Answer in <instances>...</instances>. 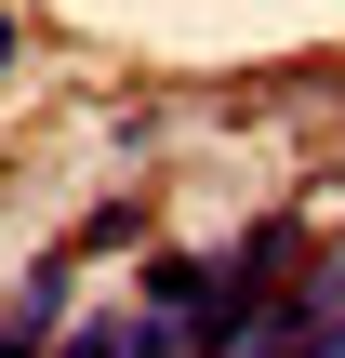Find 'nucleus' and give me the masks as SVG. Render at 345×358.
Returning a JSON list of instances; mask_svg holds the SVG:
<instances>
[{
	"mask_svg": "<svg viewBox=\"0 0 345 358\" xmlns=\"http://www.w3.org/2000/svg\"><path fill=\"white\" fill-rule=\"evenodd\" d=\"M0 358H53V345H27V332H0Z\"/></svg>",
	"mask_w": 345,
	"mask_h": 358,
	"instance_id": "2",
	"label": "nucleus"
},
{
	"mask_svg": "<svg viewBox=\"0 0 345 358\" xmlns=\"http://www.w3.org/2000/svg\"><path fill=\"white\" fill-rule=\"evenodd\" d=\"M53 319H66V252H53V266H27V306H13V332H27V345H53Z\"/></svg>",
	"mask_w": 345,
	"mask_h": 358,
	"instance_id": "1",
	"label": "nucleus"
},
{
	"mask_svg": "<svg viewBox=\"0 0 345 358\" xmlns=\"http://www.w3.org/2000/svg\"><path fill=\"white\" fill-rule=\"evenodd\" d=\"M0 66H13V13H0Z\"/></svg>",
	"mask_w": 345,
	"mask_h": 358,
	"instance_id": "3",
	"label": "nucleus"
}]
</instances>
